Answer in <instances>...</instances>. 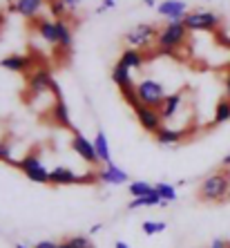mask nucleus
<instances>
[{"instance_id":"24","label":"nucleus","mask_w":230,"mask_h":248,"mask_svg":"<svg viewBox=\"0 0 230 248\" xmlns=\"http://www.w3.org/2000/svg\"><path fill=\"white\" fill-rule=\"evenodd\" d=\"M226 121H230V98L228 96L219 98L217 108H215V119H213L215 125H219V123H226Z\"/></svg>"},{"instance_id":"36","label":"nucleus","mask_w":230,"mask_h":248,"mask_svg":"<svg viewBox=\"0 0 230 248\" xmlns=\"http://www.w3.org/2000/svg\"><path fill=\"white\" fill-rule=\"evenodd\" d=\"M58 248H74V246H72L69 242H61V244H58Z\"/></svg>"},{"instance_id":"4","label":"nucleus","mask_w":230,"mask_h":248,"mask_svg":"<svg viewBox=\"0 0 230 248\" xmlns=\"http://www.w3.org/2000/svg\"><path fill=\"white\" fill-rule=\"evenodd\" d=\"M184 23L195 34H199V31H215L221 25V16L210 12V9H195V12H188Z\"/></svg>"},{"instance_id":"20","label":"nucleus","mask_w":230,"mask_h":248,"mask_svg":"<svg viewBox=\"0 0 230 248\" xmlns=\"http://www.w3.org/2000/svg\"><path fill=\"white\" fill-rule=\"evenodd\" d=\"M38 34H41L49 45H58L56 20H38Z\"/></svg>"},{"instance_id":"19","label":"nucleus","mask_w":230,"mask_h":248,"mask_svg":"<svg viewBox=\"0 0 230 248\" xmlns=\"http://www.w3.org/2000/svg\"><path fill=\"white\" fill-rule=\"evenodd\" d=\"M154 139H156V143H161V145H174V143H179V141L184 139V132L166 125V127H161V130L154 134Z\"/></svg>"},{"instance_id":"10","label":"nucleus","mask_w":230,"mask_h":248,"mask_svg":"<svg viewBox=\"0 0 230 248\" xmlns=\"http://www.w3.org/2000/svg\"><path fill=\"white\" fill-rule=\"evenodd\" d=\"M156 12L163 18H168V23H174V20H184L188 16V5L184 0H161L156 5Z\"/></svg>"},{"instance_id":"25","label":"nucleus","mask_w":230,"mask_h":248,"mask_svg":"<svg viewBox=\"0 0 230 248\" xmlns=\"http://www.w3.org/2000/svg\"><path fill=\"white\" fill-rule=\"evenodd\" d=\"M152 190H154V186L148 184V181H132V184H130V197H132V199H137V197H145Z\"/></svg>"},{"instance_id":"30","label":"nucleus","mask_w":230,"mask_h":248,"mask_svg":"<svg viewBox=\"0 0 230 248\" xmlns=\"http://www.w3.org/2000/svg\"><path fill=\"white\" fill-rule=\"evenodd\" d=\"M67 242L74 248H94V244L90 242V237H85V235H74V237H69Z\"/></svg>"},{"instance_id":"17","label":"nucleus","mask_w":230,"mask_h":248,"mask_svg":"<svg viewBox=\"0 0 230 248\" xmlns=\"http://www.w3.org/2000/svg\"><path fill=\"white\" fill-rule=\"evenodd\" d=\"M52 116H54V123H56V125H61V127H72L69 110H67V105H65L63 98H56V101H54Z\"/></svg>"},{"instance_id":"9","label":"nucleus","mask_w":230,"mask_h":248,"mask_svg":"<svg viewBox=\"0 0 230 248\" xmlns=\"http://www.w3.org/2000/svg\"><path fill=\"white\" fill-rule=\"evenodd\" d=\"M134 114H137L138 123H141V127H143L145 132L156 134V132H159V130L163 127V116H161V112L156 110V108L138 105L137 110H134Z\"/></svg>"},{"instance_id":"31","label":"nucleus","mask_w":230,"mask_h":248,"mask_svg":"<svg viewBox=\"0 0 230 248\" xmlns=\"http://www.w3.org/2000/svg\"><path fill=\"white\" fill-rule=\"evenodd\" d=\"M34 248H58L56 242H49V239H43V242H38Z\"/></svg>"},{"instance_id":"39","label":"nucleus","mask_w":230,"mask_h":248,"mask_svg":"<svg viewBox=\"0 0 230 248\" xmlns=\"http://www.w3.org/2000/svg\"><path fill=\"white\" fill-rule=\"evenodd\" d=\"M143 2H145V5H148V7H152V5H154V0H143Z\"/></svg>"},{"instance_id":"5","label":"nucleus","mask_w":230,"mask_h":248,"mask_svg":"<svg viewBox=\"0 0 230 248\" xmlns=\"http://www.w3.org/2000/svg\"><path fill=\"white\" fill-rule=\"evenodd\" d=\"M16 168L27 177L29 181H34V184H49V170L43 166L41 156L36 155V152L23 156V159L18 161Z\"/></svg>"},{"instance_id":"23","label":"nucleus","mask_w":230,"mask_h":248,"mask_svg":"<svg viewBox=\"0 0 230 248\" xmlns=\"http://www.w3.org/2000/svg\"><path fill=\"white\" fill-rule=\"evenodd\" d=\"M94 148H96V155H98V159H101V163L112 161V156H109V143H107L105 132H96V137H94Z\"/></svg>"},{"instance_id":"14","label":"nucleus","mask_w":230,"mask_h":248,"mask_svg":"<svg viewBox=\"0 0 230 248\" xmlns=\"http://www.w3.org/2000/svg\"><path fill=\"white\" fill-rule=\"evenodd\" d=\"M181 103H184V92H174V94H168L166 101H163L161 105V116L163 121H170V119H174V114L179 112V108H181Z\"/></svg>"},{"instance_id":"15","label":"nucleus","mask_w":230,"mask_h":248,"mask_svg":"<svg viewBox=\"0 0 230 248\" xmlns=\"http://www.w3.org/2000/svg\"><path fill=\"white\" fill-rule=\"evenodd\" d=\"M143 54H141V49H134V47H125L121 54V58H119V63L125 65L127 69H141L143 67Z\"/></svg>"},{"instance_id":"26","label":"nucleus","mask_w":230,"mask_h":248,"mask_svg":"<svg viewBox=\"0 0 230 248\" xmlns=\"http://www.w3.org/2000/svg\"><path fill=\"white\" fill-rule=\"evenodd\" d=\"M154 188H156V192L161 195L163 202L170 203V202H174V199H177V188H174L172 184H156Z\"/></svg>"},{"instance_id":"28","label":"nucleus","mask_w":230,"mask_h":248,"mask_svg":"<svg viewBox=\"0 0 230 248\" xmlns=\"http://www.w3.org/2000/svg\"><path fill=\"white\" fill-rule=\"evenodd\" d=\"M0 161L5 163H12V166H18V161L14 159V148L5 141H0Z\"/></svg>"},{"instance_id":"13","label":"nucleus","mask_w":230,"mask_h":248,"mask_svg":"<svg viewBox=\"0 0 230 248\" xmlns=\"http://www.w3.org/2000/svg\"><path fill=\"white\" fill-rule=\"evenodd\" d=\"M52 85H54V78L45 69H36L34 74L29 76V92L34 96L36 94H45L47 90H52Z\"/></svg>"},{"instance_id":"16","label":"nucleus","mask_w":230,"mask_h":248,"mask_svg":"<svg viewBox=\"0 0 230 248\" xmlns=\"http://www.w3.org/2000/svg\"><path fill=\"white\" fill-rule=\"evenodd\" d=\"M163 203V199H161V195L156 192V188L150 195H145V197H137V199H132V202L127 203V210H138V208H154V206H161Z\"/></svg>"},{"instance_id":"12","label":"nucleus","mask_w":230,"mask_h":248,"mask_svg":"<svg viewBox=\"0 0 230 248\" xmlns=\"http://www.w3.org/2000/svg\"><path fill=\"white\" fill-rule=\"evenodd\" d=\"M43 5H45V0H14L9 5V12H16L25 18H36L41 14Z\"/></svg>"},{"instance_id":"37","label":"nucleus","mask_w":230,"mask_h":248,"mask_svg":"<svg viewBox=\"0 0 230 248\" xmlns=\"http://www.w3.org/2000/svg\"><path fill=\"white\" fill-rule=\"evenodd\" d=\"M114 248H130V246H127L125 242H116V244H114Z\"/></svg>"},{"instance_id":"21","label":"nucleus","mask_w":230,"mask_h":248,"mask_svg":"<svg viewBox=\"0 0 230 248\" xmlns=\"http://www.w3.org/2000/svg\"><path fill=\"white\" fill-rule=\"evenodd\" d=\"M112 81L119 85V90L130 85V83H134L132 81V69H127L125 65H121V63H116L114 67H112Z\"/></svg>"},{"instance_id":"34","label":"nucleus","mask_w":230,"mask_h":248,"mask_svg":"<svg viewBox=\"0 0 230 248\" xmlns=\"http://www.w3.org/2000/svg\"><path fill=\"white\" fill-rule=\"evenodd\" d=\"M226 96L230 98V72H228V76H226Z\"/></svg>"},{"instance_id":"11","label":"nucleus","mask_w":230,"mask_h":248,"mask_svg":"<svg viewBox=\"0 0 230 248\" xmlns=\"http://www.w3.org/2000/svg\"><path fill=\"white\" fill-rule=\"evenodd\" d=\"M96 179L107 186H121V184H127V172H123L116 163L109 161V163H105V168L101 172H96Z\"/></svg>"},{"instance_id":"35","label":"nucleus","mask_w":230,"mask_h":248,"mask_svg":"<svg viewBox=\"0 0 230 248\" xmlns=\"http://www.w3.org/2000/svg\"><path fill=\"white\" fill-rule=\"evenodd\" d=\"M98 231H101V224H94L92 228H90V235H94V232H98Z\"/></svg>"},{"instance_id":"40","label":"nucleus","mask_w":230,"mask_h":248,"mask_svg":"<svg viewBox=\"0 0 230 248\" xmlns=\"http://www.w3.org/2000/svg\"><path fill=\"white\" fill-rule=\"evenodd\" d=\"M16 248H29V246H25V244H16Z\"/></svg>"},{"instance_id":"18","label":"nucleus","mask_w":230,"mask_h":248,"mask_svg":"<svg viewBox=\"0 0 230 248\" xmlns=\"http://www.w3.org/2000/svg\"><path fill=\"white\" fill-rule=\"evenodd\" d=\"M29 61L27 56H20V54H14V56H5L0 61V67L9 69V72H27L29 69Z\"/></svg>"},{"instance_id":"8","label":"nucleus","mask_w":230,"mask_h":248,"mask_svg":"<svg viewBox=\"0 0 230 248\" xmlns=\"http://www.w3.org/2000/svg\"><path fill=\"white\" fill-rule=\"evenodd\" d=\"M72 148H74L76 155L81 156L85 163H90V166H98V163H101V159H98V155H96V148H94V141H90L87 137H83L78 130H74Z\"/></svg>"},{"instance_id":"3","label":"nucleus","mask_w":230,"mask_h":248,"mask_svg":"<svg viewBox=\"0 0 230 248\" xmlns=\"http://www.w3.org/2000/svg\"><path fill=\"white\" fill-rule=\"evenodd\" d=\"M137 94L141 105H148V108H156L161 110L163 101H166V87L163 83L154 81V78H143L141 83H137Z\"/></svg>"},{"instance_id":"27","label":"nucleus","mask_w":230,"mask_h":248,"mask_svg":"<svg viewBox=\"0 0 230 248\" xmlns=\"http://www.w3.org/2000/svg\"><path fill=\"white\" fill-rule=\"evenodd\" d=\"M141 231H143L148 237H152V235H159V232H163V231H166V224H163V221H152V219H145L143 224H141Z\"/></svg>"},{"instance_id":"7","label":"nucleus","mask_w":230,"mask_h":248,"mask_svg":"<svg viewBox=\"0 0 230 248\" xmlns=\"http://www.w3.org/2000/svg\"><path fill=\"white\" fill-rule=\"evenodd\" d=\"M156 36H159V29L152 27V25H137L132 27L130 31L125 34V43L134 49H145L152 41H156Z\"/></svg>"},{"instance_id":"1","label":"nucleus","mask_w":230,"mask_h":248,"mask_svg":"<svg viewBox=\"0 0 230 248\" xmlns=\"http://www.w3.org/2000/svg\"><path fill=\"white\" fill-rule=\"evenodd\" d=\"M228 192H230V168L213 172L199 186V197L203 202H221V199L228 197Z\"/></svg>"},{"instance_id":"32","label":"nucleus","mask_w":230,"mask_h":248,"mask_svg":"<svg viewBox=\"0 0 230 248\" xmlns=\"http://www.w3.org/2000/svg\"><path fill=\"white\" fill-rule=\"evenodd\" d=\"M210 248H230V244L226 242V239H219V237H217V239L210 244Z\"/></svg>"},{"instance_id":"41","label":"nucleus","mask_w":230,"mask_h":248,"mask_svg":"<svg viewBox=\"0 0 230 248\" xmlns=\"http://www.w3.org/2000/svg\"><path fill=\"white\" fill-rule=\"evenodd\" d=\"M228 199H230V192H228Z\"/></svg>"},{"instance_id":"33","label":"nucleus","mask_w":230,"mask_h":248,"mask_svg":"<svg viewBox=\"0 0 230 248\" xmlns=\"http://www.w3.org/2000/svg\"><path fill=\"white\" fill-rule=\"evenodd\" d=\"M63 2H65V7H67V9H76V5H78L81 0H63Z\"/></svg>"},{"instance_id":"38","label":"nucleus","mask_w":230,"mask_h":248,"mask_svg":"<svg viewBox=\"0 0 230 248\" xmlns=\"http://www.w3.org/2000/svg\"><path fill=\"white\" fill-rule=\"evenodd\" d=\"M224 168H230V155L224 156Z\"/></svg>"},{"instance_id":"6","label":"nucleus","mask_w":230,"mask_h":248,"mask_svg":"<svg viewBox=\"0 0 230 248\" xmlns=\"http://www.w3.org/2000/svg\"><path fill=\"white\" fill-rule=\"evenodd\" d=\"M96 179V174H76L74 170H69L65 166H56L49 170V184L52 186H74V184H92Z\"/></svg>"},{"instance_id":"22","label":"nucleus","mask_w":230,"mask_h":248,"mask_svg":"<svg viewBox=\"0 0 230 248\" xmlns=\"http://www.w3.org/2000/svg\"><path fill=\"white\" fill-rule=\"evenodd\" d=\"M56 31H58V47L61 49H69L72 47V29L65 23V18H58L56 20Z\"/></svg>"},{"instance_id":"2","label":"nucleus","mask_w":230,"mask_h":248,"mask_svg":"<svg viewBox=\"0 0 230 248\" xmlns=\"http://www.w3.org/2000/svg\"><path fill=\"white\" fill-rule=\"evenodd\" d=\"M190 29L185 27L184 20H174V23H168L163 29H159V36H156V47L159 52H172L174 47L184 45V41L188 38Z\"/></svg>"},{"instance_id":"29","label":"nucleus","mask_w":230,"mask_h":248,"mask_svg":"<svg viewBox=\"0 0 230 248\" xmlns=\"http://www.w3.org/2000/svg\"><path fill=\"white\" fill-rule=\"evenodd\" d=\"M49 12H52L54 20H58V18H65V12H67V7H65L63 0H52V2H49Z\"/></svg>"}]
</instances>
